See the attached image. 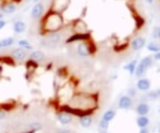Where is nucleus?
<instances>
[{
	"label": "nucleus",
	"mask_w": 160,
	"mask_h": 133,
	"mask_svg": "<svg viewBox=\"0 0 160 133\" xmlns=\"http://www.w3.org/2000/svg\"><path fill=\"white\" fill-rule=\"evenodd\" d=\"M64 23L61 14L50 11L44 20V29L47 32H56L60 30Z\"/></svg>",
	"instance_id": "f257e3e1"
},
{
	"label": "nucleus",
	"mask_w": 160,
	"mask_h": 133,
	"mask_svg": "<svg viewBox=\"0 0 160 133\" xmlns=\"http://www.w3.org/2000/svg\"><path fill=\"white\" fill-rule=\"evenodd\" d=\"M94 51L95 50H94L93 46L88 42V40L78 42V44L77 45V53L81 57L90 56L94 53Z\"/></svg>",
	"instance_id": "f03ea898"
},
{
	"label": "nucleus",
	"mask_w": 160,
	"mask_h": 133,
	"mask_svg": "<svg viewBox=\"0 0 160 133\" xmlns=\"http://www.w3.org/2000/svg\"><path fill=\"white\" fill-rule=\"evenodd\" d=\"M152 62H153V60H152L151 56L143 57L136 67V71H135V73H134L135 76H137L139 78H141L142 76H143L146 73V71L152 65Z\"/></svg>",
	"instance_id": "7ed1b4c3"
},
{
	"label": "nucleus",
	"mask_w": 160,
	"mask_h": 133,
	"mask_svg": "<svg viewBox=\"0 0 160 133\" xmlns=\"http://www.w3.org/2000/svg\"><path fill=\"white\" fill-rule=\"evenodd\" d=\"M70 0H52L51 11L62 14L68 8Z\"/></svg>",
	"instance_id": "20e7f679"
},
{
	"label": "nucleus",
	"mask_w": 160,
	"mask_h": 133,
	"mask_svg": "<svg viewBox=\"0 0 160 133\" xmlns=\"http://www.w3.org/2000/svg\"><path fill=\"white\" fill-rule=\"evenodd\" d=\"M91 38V34L88 32H84V33H75L73 35H71L70 37L68 38V39L66 40V43L69 44V43H75V42H81V41H86V40H89Z\"/></svg>",
	"instance_id": "39448f33"
},
{
	"label": "nucleus",
	"mask_w": 160,
	"mask_h": 133,
	"mask_svg": "<svg viewBox=\"0 0 160 133\" xmlns=\"http://www.w3.org/2000/svg\"><path fill=\"white\" fill-rule=\"evenodd\" d=\"M131 48L133 51H139L146 46V38L144 37H137L131 41Z\"/></svg>",
	"instance_id": "423d86ee"
},
{
	"label": "nucleus",
	"mask_w": 160,
	"mask_h": 133,
	"mask_svg": "<svg viewBox=\"0 0 160 133\" xmlns=\"http://www.w3.org/2000/svg\"><path fill=\"white\" fill-rule=\"evenodd\" d=\"M45 11V6L43 3L39 2L37 4H35L34 6L31 9V17L33 19H39Z\"/></svg>",
	"instance_id": "0eeeda50"
},
{
	"label": "nucleus",
	"mask_w": 160,
	"mask_h": 133,
	"mask_svg": "<svg viewBox=\"0 0 160 133\" xmlns=\"http://www.w3.org/2000/svg\"><path fill=\"white\" fill-rule=\"evenodd\" d=\"M30 58L35 62H41L46 59V55L41 50H35L30 54Z\"/></svg>",
	"instance_id": "6e6552de"
},
{
	"label": "nucleus",
	"mask_w": 160,
	"mask_h": 133,
	"mask_svg": "<svg viewBox=\"0 0 160 133\" xmlns=\"http://www.w3.org/2000/svg\"><path fill=\"white\" fill-rule=\"evenodd\" d=\"M137 88L142 91H147L150 88V81L148 79H140L137 81Z\"/></svg>",
	"instance_id": "1a4fd4ad"
},
{
	"label": "nucleus",
	"mask_w": 160,
	"mask_h": 133,
	"mask_svg": "<svg viewBox=\"0 0 160 133\" xmlns=\"http://www.w3.org/2000/svg\"><path fill=\"white\" fill-rule=\"evenodd\" d=\"M12 56L13 57H14L17 60H24L26 57V52L24 48L22 47H19V48H15L12 51Z\"/></svg>",
	"instance_id": "9d476101"
},
{
	"label": "nucleus",
	"mask_w": 160,
	"mask_h": 133,
	"mask_svg": "<svg viewBox=\"0 0 160 133\" xmlns=\"http://www.w3.org/2000/svg\"><path fill=\"white\" fill-rule=\"evenodd\" d=\"M58 121L61 124H68L72 121V116L70 114H69V112H63L58 114Z\"/></svg>",
	"instance_id": "9b49d317"
},
{
	"label": "nucleus",
	"mask_w": 160,
	"mask_h": 133,
	"mask_svg": "<svg viewBox=\"0 0 160 133\" xmlns=\"http://www.w3.org/2000/svg\"><path fill=\"white\" fill-rule=\"evenodd\" d=\"M118 106L121 109L129 108L132 106V99L128 96H123L118 102Z\"/></svg>",
	"instance_id": "f8f14e48"
},
{
	"label": "nucleus",
	"mask_w": 160,
	"mask_h": 133,
	"mask_svg": "<svg viewBox=\"0 0 160 133\" xmlns=\"http://www.w3.org/2000/svg\"><path fill=\"white\" fill-rule=\"evenodd\" d=\"M137 65H138V61L135 59V60L131 61L130 63H128L126 65H125V66H124V69L126 70L131 75H133V74L135 73V71H136Z\"/></svg>",
	"instance_id": "ddd939ff"
},
{
	"label": "nucleus",
	"mask_w": 160,
	"mask_h": 133,
	"mask_svg": "<svg viewBox=\"0 0 160 133\" xmlns=\"http://www.w3.org/2000/svg\"><path fill=\"white\" fill-rule=\"evenodd\" d=\"M1 10L4 14H14L16 11V6L13 3H7L1 7Z\"/></svg>",
	"instance_id": "4468645a"
},
{
	"label": "nucleus",
	"mask_w": 160,
	"mask_h": 133,
	"mask_svg": "<svg viewBox=\"0 0 160 133\" xmlns=\"http://www.w3.org/2000/svg\"><path fill=\"white\" fill-rule=\"evenodd\" d=\"M26 29V24L22 21H17L14 24V30L15 33H22Z\"/></svg>",
	"instance_id": "2eb2a0df"
},
{
	"label": "nucleus",
	"mask_w": 160,
	"mask_h": 133,
	"mask_svg": "<svg viewBox=\"0 0 160 133\" xmlns=\"http://www.w3.org/2000/svg\"><path fill=\"white\" fill-rule=\"evenodd\" d=\"M137 112L138 114L142 115H146L148 112H149V106L147 104H140L137 106Z\"/></svg>",
	"instance_id": "dca6fc26"
},
{
	"label": "nucleus",
	"mask_w": 160,
	"mask_h": 133,
	"mask_svg": "<svg viewBox=\"0 0 160 133\" xmlns=\"http://www.w3.org/2000/svg\"><path fill=\"white\" fill-rule=\"evenodd\" d=\"M49 41L52 44H57L61 41V35L58 33V32H50L49 33Z\"/></svg>",
	"instance_id": "f3484780"
},
{
	"label": "nucleus",
	"mask_w": 160,
	"mask_h": 133,
	"mask_svg": "<svg viewBox=\"0 0 160 133\" xmlns=\"http://www.w3.org/2000/svg\"><path fill=\"white\" fill-rule=\"evenodd\" d=\"M14 43V39L13 38H6L0 40V49L4 47H8Z\"/></svg>",
	"instance_id": "a211bd4d"
},
{
	"label": "nucleus",
	"mask_w": 160,
	"mask_h": 133,
	"mask_svg": "<svg viewBox=\"0 0 160 133\" xmlns=\"http://www.w3.org/2000/svg\"><path fill=\"white\" fill-rule=\"evenodd\" d=\"M92 121H93V120L89 115H85V116L80 117V123L84 128H88L92 124Z\"/></svg>",
	"instance_id": "6ab92c4d"
},
{
	"label": "nucleus",
	"mask_w": 160,
	"mask_h": 133,
	"mask_svg": "<svg viewBox=\"0 0 160 133\" xmlns=\"http://www.w3.org/2000/svg\"><path fill=\"white\" fill-rule=\"evenodd\" d=\"M147 49L149 51V52H152V53H157L160 51V45H158L157 43L155 42H150L147 45Z\"/></svg>",
	"instance_id": "aec40b11"
},
{
	"label": "nucleus",
	"mask_w": 160,
	"mask_h": 133,
	"mask_svg": "<svg viewBox=\"0 0 160 133\" xmlns=\"http://www.w3.org/2000/svg\"><path fill=\"white\" fill-rule=\"evenodd\" d=\"M148 124V119L145 115H142L137 119V125L140 128H145Z\"/></svg>",
	"instance_id": "412c9836"
},
{
	"label": "nucleus",
	"mask_w": 160,
	"mask_h": 133,
	"mask_svg": "<svg viewBox=\"0 0 160 133\" xmlns=\"http://www.w3.org/2000/svg\"><path fill=\"white\" fill-rule=\"evenodd\" d=\"M115 115H116L115 111H113V110H108L107 112H104V114H103V116H102V119L105 120V121H111L112 119H114Z\"/></svg>",
	"instance_id": "4be33fe9"
},
{
	"label": "nucleus",
	"mask_w": 160,
	"mask_h": 133,
	"mask_svg": "<svg viewBox=\"0 0 160 133\" xmlns=\"http://www.w3.org/2000/svg\"><path fill=\"white\" fill-rule=\"evenodd\" d=\"M18 45H19L20 47H22L24 49H28V50H31L32 49V47H31L30 43L28 41V40H26V39H20V40H19Z\"/></svg>",
	"instance_id": "5701e85b"
},
{
	"label": "nucleus",
	"mask_w": 160,
	"mask_h": 133,
	"mask_svg": "<svg viewBox=\"0 0 160 133\" xmlns=\"http://www.w3.org/2000/svg\"><path fill=\"white\" fill-rule=\"evenodd\" d=\"M159 35H160V27H155L152 29V32H151L152 38L158 39L159 38Z\"/></svg>",
	"instance_id": "b1692460"
},
{
	"label": "nucleus",
	"mask_w": 160,
	"mask_h": 133,
	"mask_svg": "<svg viewBox=\"0 0 160 133\" xmlns=\"http://www.w3.org/2000/svg\"><path fill=\"white\" fill-rule=\"evenodd\" d=\"M100 127H101V129H103V130L108 129V127H109V121H105V120L102 119V120L100 121Z\"/></svg>",
	"instance_id": "393cba45"
},
{
	"label": "nucleus",
	"mask_w": 160,
	"mask_h": 133,
	"mask_svg": "<svg viewBox=\"0 0 160 133\" xmlns=\"http://www.w3.org/2000/svg\"><path fill=\"white\" fill-rule=\"evenodd\" d=\"M1 106H2V108H3L4 110H6V111H9V110H11V109L13 108V106L10 105V104H4V105H2Z\"/></svg>",
	"instance_id": "a878e982"
},
{
	"label": "nucleus",
	"mask_w": 160,
	"mask_h": 133,
	"mask_svg": "<svg viewBox=\"0 0 160 133\" xmlns=\"http://www.w3.org/2000/svg\"><path fill=\"white\" fill-rule=\"evenodd\" d=\"M153 58L155 60H157V61H160V51H159V52H157V53H155L154 54Z\"/></svg>",
	"instance_id": "bb28decb"
},
{
	"label": "nucleus",
	"mask_w": 160,
	"mask_h": 133,
	"mask_svg": "<svg viewBox=\"0 0 160 133\" xmlns=\"http://www.w3.org/2000/svg\"><path fill=\"white\" fill-rule=\"evenodd\" d=\"M58 133H70V131L67 129H60L58 130Z\"/></svg>",
	"instance_id": "cd10ccee"
},
{
	"label": "nucleus",
	"mask_w": 160,
	"mask_h": 133,
	"mask_svg": "<svg viewBox=\"0 0 160 133\" xmlns=\"http://www.w3.org/2000/svg\"><path fill=\"white\" fill-rule=\"evenodd\" d=\"M6 23L5 21H3V20H0V29H2L5 26Z\"/></svg>",
	"instance_id": "c85d7f7f"
},
{
	"label": "nucleus",
	"mask_w": 160,
	"mask_h": 133,
	"mask_svg": "<svg viewBox=\"0 0 160 133\" xmlns=\"http://www.w3.org/2000/svg\"><path fill=\"white\" fill-rule=\"evenodd\" d=\"M140 133H148V129H146V127L142 128L141 130H140Z\"/></svg>",
	"instance_id": "c756f323"
},
{
	"label": "nucleus",
	"mask_w": 160,
	"mask_h": 133,
	"mask_svg": "<svg viewBox=\"0 0 160 133\" xmlns=\"http://www.w3.org/2000/svg\"><path fill=\"white\" fill-rule=\"evenodd\" d=\"M145 1L148 3V4H149V5H151V4H153V2H154V0H145Z\"/></svg>",
	"instance_id": "7c9ffc66"
},
{
	"label": "nucleus",
	"mask_w": 160,
	"mask_h": 133,
	"mask_svg": "<svg viewBox=\"0 0 160 133\" xmlns=\"http://www.w3.org/2000/svg\"><path fill=\"white\" fill-rule=\"evenodd\" d=\"M5 117V112H0V119Z\"/></svg>",
	"instance_id": "2f4dec72"
},
{
	"label": "nucleus",
	"mask_w": 160,
	"mask_h": 133,
	"mask_svg": "<svg viewBox=\"0 0 160 133\" xmlns=\"http://www.w3.org/2000/svg\"><path fill=\"white\" fill-rule=\"evenodd\" d=\"M39 2H40V0H33V3H35V4H37Z\"/></svg>",
	"instance_id": "473e14b6"
},
{
	"label": "nucleus",
	"mask_w": 160,
	"mask_h": 133,
	"mask_svg": "<svg viewBox=\"0 0 160 133\" xmlns=\"http://www.w3.org/2000/svg\"><path fill=\"white\" fill-rule=\"evenodd\" d=\"M157 94H158V96H160V89H158V90H157Z\"/></svg>",
	"instance_id": "72a5a7b5"
},
{
	"label": "nucleus",
	"mask_w": 160,
	"mask_h": 133,
	"mask_svg": "<svg viewBox=\"0 0 160 133\" xmlns=\"http://www.w3.org/2000/svg\"><path fill=\"white\" fill-rule=\"evenodd\" d=\"M2 18H3V14H0V20H2Z\"/></svg>",
	"instance_id": "f704fd0d"
},
{
	"label": "nucleus",
	"mask_w": 160,
	"mask_h": 133,
	"mask_svg": "<svg viewBox=\"0 0 160 133\" xmlns=\"http://www.w3.org/2000/svg\"><path fill=\"white\" fill-rule=\"evenodd\" d=\"M158 39H159V40H160V35H159V38H158Z\"/></svg>",
	"instance_id": "c9c22d12"
}]
</instances>
